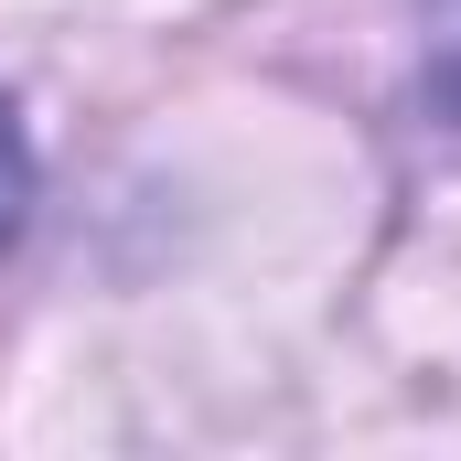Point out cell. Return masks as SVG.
Listing matches in <instances>:
<instances>
[{
  "mask_svg": "<svg viewBox=\"0 0 461 461\" xmlns=\"http://www.w3.org/2000/svg\"><path fill=\"white\" fill-rule=\"evenodd\" d=\"M419 108H429L419 129L461 150V0H440V11H429V76H419Z\"/></svg>",
  "mask_w": 461,
  "mask_h": 461,
  "instance_id": "obj_1",
  "label": "cell"
},
{
  "mask_svg": "<svg viewBox=\"0 0 461 461\" xmlns=\"http://www.w3.org/2000/svg\"><path fill=\"white\" fill-rule=\"evenodd\" d=\"M22 215H32V140H22V118L0 108V247L22 236Z\"/></svg>",
  "mask_w": 461,
  "mask_h": 461,
  "instance_id": "obj_2",
  "label": "cell"
}]
</instances>
